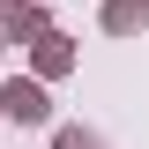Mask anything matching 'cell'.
<instances>
[{
  "instance_id": "1",
  "label": "cell",
  "mask_w": 149,
  "mask_h": 149,
  "mask_svg": "<svg viewBox=\"0 0 149 149\" xmlns=\"http://www.w3.org/2000/svg\"><path fill=\"white\" fill-rule=\"evenodd\" d=\"M8 112L15 119H45V90L37 82H8Z\"/></svg>"
},
{
  "instance_id": "2",
  "label": "cell",
  "mask_w": 149,
  "mask_h": 149,
  "mask_svg": "<svg viewBox=\"0 0 149 149\" xmlns=\"http://www.w3.org/2000/svg\"><path fill=\"white\" fill-rule=\"evenodd\" d=\"M104 22H112V30H134V22H142V8H134V0H112Z\"/></svg>"
},
{
  "instance_id": "3",
  "label": "cell",
  "mask_w": 149,
  "mask_h": 149,
  "mask_svg": "<svg viewBox=\"0 0 149 149\" xmlns=\"http://www.w3.org/2000/svg\"><path fill=\"white\" fill-rule=\"evenodd\" d=\"M60 149H97V142H90V134H60Z\"/></svg>"
}]
</instances>
